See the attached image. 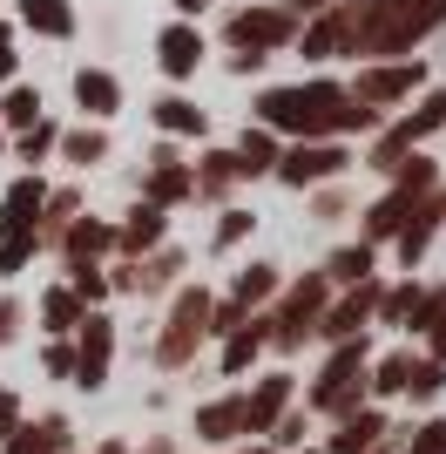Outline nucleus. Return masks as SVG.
<instances>
[{
    "mask_svg": "<svg viewBox=\"0 0 446 454\" xmlns=\"http://www.w3.org/2000/svg\"><path fill=\"white\" fill-rule=\"evenodd\" d=\"M332 305V285H325V271H297V278L278 285V299L264 305V353L271 360H297L304 346H311L318 333V312Z\"/></svg>",
    "mask_w": 446,
    "mask_h": 454,
    "instance_id": "20e7f679",
    "label": "nucleus"
},
{
    "mask_svg": "<svg viewBox=\"0 0 446 454\" xmlns=\"http://www.w3.org/2000/svg\"><path fill=\"white\" fill-rule=\"evenodd\" d=\"M81 312H88V305H81V299L68 292V278H55V285H48V292H41L35 305H27V319L41 325V340H68L74 325H81Z\"/></svg>",
    "mask_w": 446,
    "mask_h": 454,
    "instance_id": "cd10ccee",
    "label": "nucleus"
},
{
    "mask_svg": "<svg viewBox=\"0 0 446 454\" xmlns=\"http://www.w3.org/2000/svg\"><path fill=\"white\" fill-rule=\"evenodd\" d=\"M27 340V299L20 292H0V353Z\"/></svg>",
    "mask_w": 446,
    "mask_h": 454,
    "instance_id": "c03bdc74",
    "label": "nucleus"
},
{
    "mask_svg": "<svg viewBox=\"0 0 446 454\" xmlns=\"http://www.w3.org/2000/svg\"><path fill=\"white\" fill-rule=\"evenodd\" d=\"M345 109H352V89L332 68H311L304 82H271L250 102V122H264L284 143H345Z\"/></svg>",
    "mask_w": 446,
    "mask_h": 454,
    "instance_id": "f257e3e1",
    "label": "nucleus"
},
{
    "mask_svg": "<svg viewBox=\"0 0 446 454\" xmlns=\"http://www.w3.org/2000/svg\"><path fill=\"white\" fill-rule=\"evenodd\" d=\"M304 217H311V224H345V217H358V197L345 190V176H338V184H318V190H304Z\"/></svg>",
    "mask_w": 446,
    "mask_h": 454,
    "instance_id": "58836bf2",
    "label": "nucleus"
},
{
    "mask_svg": "<svg viewBox=\"0 0 446 454\" xmlns=\"http://www.w3.org/2000/svg\"><path fill=\"white\" fill-rule=\"evenodd\" d=\"M135 265V285H129V299H169L176 285H183V271H189V251L169 238V245H156V251H142V258H129Z\"/></svg>",
    "mask_w": 446,
    "mask_h": 454,
    "instance_id": "4be33fe9",
    "label": "nucleus"
},
{
    "mask_svg": "<svg viewBox=\"0 0 446 454\" xmlns=\"http://www.w3.org/2000/svg\"><path fill=\"white\" fill-rule=\"evenodd\" d=\"M372 333H358V340H338V346H325V360L311 366V380L297 387V400H304V414L311 420H345V414H358L365 407V366H372Z\"/></svg>",
    "mask_w": 446,
    "mask_h": 454,
    "instance_id": "7ed1b4c3",
    "label": "nucleus"
},
{
    "mask_svg": "<svg viewBox=\"0 0 446 454\" xmlns=\"http://www.w3.org/2000/svg\"><path fill=\"white\" fill-rule=\"evenodd\" d=\"M427 82H433V61L427 55H392V61H352L345 89H352L358 102H372L379 115H399Z\"/></svg>",
    "mask_w": 446,
    "mask_h": 454,
    "instance_id": "423d86ee",
    "label": "nucleus"
},
{
    "mask_svg": "<svg viewBox=\"0 0 446 454\" xmlns=\"http://www.w3.org/2000/svg\"><path fill=\"white\" fill-rule=\"evenodd\" d=\"M250 238H258V210L250 204H223L217 224H210V251H217V258H237Z\"/></svg>",
    "mask_w": 446,
    "mask_h": 454,
    "instance_id": "f704fd0d",
    "label": "nucleus"
},
{
    "mask_svg": "<svg viewBox=\"0 0 446 454\" xmlns=\"http://www.w3.org/2000/svg\"><path fill=\"white\" fill-rule=\"evenodd\" d=\"M379 258H386L379 245H365V238H345V245H332V251H325V265H318V271H325V285L338 292V285L379 278Z\"/></svg>",
    "mask_w": 446,
    "mask_h": 454,
    "instance_id": "c756f323",
    "label": "nucleus"
},
{
    "mask_svg": "<svg viewBox=\"0 0 446 454\" xmlns=\"http://www.w3.org/2000/svg\"><path fill=\"white\" fill-rule=\"evenodd\" d=\"M189 441L196 448H230V441H243V387H230V394L217 400H196V414H189Z\"/></svg>",
    "mask_w": 446,
    "mask_h": 454,
    "instance_id": "dca6fc26",
    "label": "nucleus"
},
{
    "mask_svg": "<svg viewBox=\"0 0 446 454\" xmlns=\"http://www.w3.org/2000/svg\"><path fill=\"white\" fill-rule=\"evenodd\" d=\"M68 95H74V115H81V122H115L122 102H129L122 82H115V68H95V61H81L68 75Z\"/></svg>",
    "mask_w": 446,
    "mask_h": 454,
    "instance_id": "2eb2a0df",
    "label": "nucleus"
},
{
    "mask_svg": "<svg viewBox=\"0 0 446 454\" xmlns=\"http://www.w3.org/2000/svg\"><path fill=\"white\" fill-rule=\"evenodd\" d=\"M61 278H68V292L81 305H109V271H102V265H68Z\"/></svg>",
    "mask_w": 446,
    "mask_h": 454,
    "instance_id": "79ce46f5",
    "label": "nucleus"
},
{
    "mask_svg": "<svg viewBox=\"0 0 446 454\" xmlns=\"http://www.w3.org/2000/svg\"><path fill=\"white\" fill-rule=\"evenodd\" d=\"M264 360H271V353H264V312H250L237 333H223V340H217V360H210V366H217L230 387H243Z\"/></svg>",
    "mask_w": 446,
    "mask_h": 454,
    "instance_id": "a211bd4d",
    "label": "nucleus"
},
{
    "mask_svg": "<svg viewBox=\"0 0 446 454\" xmlns=\"http://www.w3.org/2000/svg\"><path fill=\"white\" fill-rule=\"evenodd\" d=\"M189 184H196V204H204V210L237 204V197H243V176H237L230 143H196V150H189Z\"/></svg>",
    "mask_w": 446,
    "mask_h": 454,
    "instance_id": "4468645a",
    "label": "nucleus"
},
{
    "mask_svg": "<svg viewBox=\"0 0 446 454\" xmlns=\"http://www.w3.org/2000/svg\"><path fill=\"white\" fill-rule=\"evenodd\" d=\"M372 454H399V441H392V434H386V441H379V448H372Z\"/></svg>",
    "mask_w": 446,
    "mask_h": 454,
    "instance_id": "bf43d9fd",
    "label": "nucleus"
},
{
    "mask_svg": "<svg viewBox=\"0 0 446 454\" xmlns=\"http://www.w3.org/2000/svg\"><path fill=\"white\" fill-rule=\"evenodd\" d=\"M41 373L68 387V373H74V346H68V340H41Z\"/></svg>",
    "mask_w": 446,
    "mask_h": 454,
    "instance_id": "de8ad7c7",
    "label": "nucleus"
},
{
    "mask_svg": "<svg viewBox=\"0 0 446 454\" xmlns=\"http://www.w3.org/2000/svg\"><path fill=\"white\" fill-rule=\"evenodd\" d=\"M20 420H27V400H20V387H0V441L14 434Z\"/></svg>",
    "mask_w": 446,
    "mask_h": 454,
    "instance_id": "8fccbe9b",
    "label": "nucleus"
},
{
    "mask_svg": "<svg viewBox=\"0 0 446 454\" xmlns=\"http://www.w3.org/2000/svg\"><path fill=\"white\" fill-rule=\"evenodd\" d=\"M156 245H169V210L129 197V210L115 217V258H142V251H156Z\"/></svg>",
    "mask_w": 446,
    "mask_h": 454,
    "instance_id": "5701e85b",
    "label": "nucleus"
},
{
    "mask_svg": "<svg viewBox=\"0 0 446 454\" xmlns=\"http://www.w3.org/2000/svg\"><path fill=\"white\" fill-rule=\"evenodd\" d=\"M440 238H446V184L427 190V197L399 217V231L386 238V251H392V265H399V271H419V265H427V251L440 245Z\"/></svg>",
    "mask_w": 446,
    "mask_h": 454,
    "instance_id": "9d476101",
    "label": "nucleus"
},
{
    "mask_svg": "<svg viewBox=\"0 0 446 454\" xmlns=\"http://www.w3.org/2000/svg\"><path fill=\"white\" fill-rule=\"evenodd\" d=\"M352 163H358V150L352 143H284L278 150V184L284 190H318V184H338V176H352Z\"/></svg>",
    "mask_w": 446,
    "mask_h": 454,
    "instance_id": "6e6552de",
    "label": "nucleus"
},
{
    "mask_svg": "<svg viewBox=\"0 0 446 454\" xmlns=\"http://www.w3.org/2000/svg\"><path fill=\"white\" fill-rule=\"evenodd\" d=\"M7 82H20V27L0 14V89H7Z\"/></svg>",
    "mask_w": 446,
    "mask_h": 454,
    "instance_id": "49530a36",
    "label": "nucleus"
},
{
    "mask_svg": "<svg viewBox=\"0 0 446 454\" xmlns=\"http://www.w3.org/2000/svg\"><path fill=\"white\" fill-rule=\"evenodd\" d=\"M0 163H7V122H0Z\"/></svg>",
    "mask_w": 446,
    "mask_h": 454,
    "instance_id": "052dcab7",
    "label": "nucleus"
},
{
    "mask_svg": "<svg viewBox=\"0 0 446 454\" xmlns=\"http://www.w3.org/2000/svg\"><path fill=\"white\" fill-rule=\"evenodd\" d=\"M149 122H156V136H176V143H210V109L196 102V95H183V89H169V95H156L149 102Z\"/></svg>",
    "mask_w": 446,
    "mask_h": 454,
    "instance_id": "6ab92c4d",
    "label": "nucleus"
},
{
    "mask_svg": "<svg viewBox=\"0 0 446 454\" xmlns=\"http://www.w3.org/2000/svg\"><path fill=\"white\" fill-rule=\"evenodd\" d=\"M88 454H135V441H122V434H109V441H95Z\"/></svg>",
    "mask_w": 446,
    "mask_h": 454,
    "instance_id": "13d9d810",
    "label": "nucleus"
},
{
    "mask_svg": "<svg viewBox=\"0 0 446 454\" xmlns=\"http://www.w3.org/2000/svg\"><path fill=\"white\" fill-rule=\"evenodd\" d=\"M210 285H176L163 299V325H156V346H149V366L156 373H189L196 353L210 346Z\"/></svg>",
    "mask_w": 446,
    "mask_h": 454,
    "instance_id": "39448f33",
    "label": "nucleus"
},
{
    "mask_svg": "<svg viewBox=\"0 0 446 454\" xmlns=\"http://www.w3.org/2000/svg\"><path fill=\"white\" fill-rule=\"evenodd\" d=\"M210 7H217V0H169V14H176V20H204Z\"/></svg>",
    "mask_w": 446,
    "mask_h": 454,
    "instance_id": "5fc2aeb1",
    "label": "nucleus"
},
{
    "mask_svg": "<svg viewBox=\"0 0 446 454\" xmlns=\"http://www.w3.org/2000/svg\"><path fill=\"white\" fill-rule=\"evenodd\" d=\"M189 156V143H176V136H156V143H149V156H142V170L149 163H183Z\"/></svg>",
    "mask_w": 446,
    "mask_h": 454,
    "instance_id": "3c124183",
    "label": "nucleus"
},
{
    "mask_svg": "<svg viewBox=\"0 0 446 454\" xmlns=\"http://www.w3.org/2000/svg\"><path fill=\"white\" fill-rule=\"evenodd\" d=\"M88 210V197H81V184H48V197H41V217H35V231H41V251H55L61 245V231L74 224Z\"/></svg>",
    "mask_w": 446,
    "mask_h": 454,
    "instance_id": "7c9ffc66",
    "label": "nucleus"
},
{
    "mask_svg": "<svg viewBox=\"0 0 446 454\" xmlns=\"http://www.w3.org/2000/svg\"><path fill=\"white\" fill-rule=\"evenodd\" d=\"M41 197H48V176H41V170H14L7 190H0V224H35Z\"/></svg>",
    "mask_w": 446,
    "mask_h": 454,
    "instance_id": "72a5a7b5",
    "label": "nucleus"
},
{
    "mask_svg": "<svg viewBox=\"0 0 446 454\" xmlns=\"http://www.w3.org/2000/svg\"><path fill=\"white\" fill-rule=\"evenodd\" d=\"M35 258H41V231L35 224H0V278L14 285Z\"/></svg>",
    "mask_w": 446,
    "mask_h": 454,
    "instance_id": "4c0bfd02",
    "label": "nucleus"
},
{
    "mask_svg": "<svg viewBox=\"0 0 446 454\" xmlns=\"http://www.w3.org/2000/svg\"><path fill=\"white\" fill-rule=\"evenodd\" d=\"M284 14H297V20H311V14H325V7H338V0H278Z\"/></svg>",
    "mask_w": 446,
    "mask_h": 454,
    "instance_id": "864d4df0",
    "label": "nucleus"
},
{
    "mask_svg": "<svg viewBox=\"0 0 446 454\" xmlns=\"http://www.w3.org/2000/svg\"><path fill=\"white\" fill-rule=\"evenodd\" d=\"M55 258H61V271H68V265H109V258H115V217H95V210H81V217L61 231Z\"/></svg>",
    "mask_w": 446,
    "mask_h": 454,
    "instance_id": "f3484780",
    "label": "nucleus"
},
{
    "mask_svg": "<svg viewBox=\"0 0 446 454\" xmlns=\"http://www.w3.org/2000/svg\"><path fill=\"white\" fill-rule=\"evenodd\" d=\"M243 319H250V312H243V305L230 299V292H217V299H210V346H217L223 333H237Z\"/></svg>",
    "mask_w": 446,
    "mask_h": 454,
    "instance_id": "a18cd8bd",
    "label": "nucleus"
},
{
    "mask_svg": "<svg viewBox=\"0 0 446 454\" xmlns=\"http://www.w3.org/2000/svg\"><path fill=\"white\" fill-rule=\"evenodd\" d=\"M217 454H278L271 441H230V448H217Z\"/></svg>",
    "mask_w": 446,
    "mask_h": 454,
    "instance_id": "4d7b16f0",
    "label": "nucleus"
},
{
    "mask_svg": "<svg viewBox=\"0 0 446 454\" xmlns=\"http://www.w3.org/2000/svg\"><path fill=\"white\" fill-rule=\"evenodd\" d=\"M20 27V35H35V41H74L81 35V7L74 0H14V14H7Z\"/></svg>",
    "mask_w": 446,
    "mask_h": 454,
    "instance_id": "412c9836",
    "label": "nucleus"
},
{
    "mask_svg": "<svg viewBox=\"0 0 446 454\" xmlns=\"http://www.w3.org/2000/svg\"><path fill=\"white\" fill-rule=\"evenodd\" d=\"M55 143H61V122L55 115H35L27 129L7 136V156H14V170H48V163H55Z\"/></svg>",
    "mask_w": 446,
    "mask_h": 454,
    "instance_id": "2f4dec72",
    "label": "nucleus"
},
{
    "mask_svg": "<svg viewBox=\"0 0 446 454\" xmlns=\"http://www.w3.org/2000/svg\"><path fill=\"white\" fill-rule=\"evenodd\" d=\"M446 400V366L440 360H412V373H406V394H399V407H412V414H427V407H440Z\"/></svg>",
    "mask_w": 446,
    "mask_h": 454,
    "instance_id": "e433bc0d",
    "label": "nucleus"
},
{
    "mask_svg": "<svg viewBox=\"0 0 446 454\" xmlns=\"http://www.w3.org/2000/svg\"><path fill=\"white\" fill-rule=\"evenodd\" d=\"M217 41L223 48H258V55H291L297 14H284L278 0H243L217 20Z\"/></svg>",
    "mask_w": 446,
    "mask_h": 454,
    "instance_id": "0eeeda50",
    "label": "nucleus"
},
{
    "mask_svg": "<svg viewBox=\"0 0 446 454\" xmlns=\"http://www.w3.org/2000/svg\"><path fill=\"white\" fill-rule=\"evenodd\" d=\"M74 420L68 414H27L14 434L0 441V454H74Z\"/></svg>",
    "mask_w": 446,
    "mask_h": 454,
    "instance_id": "b1692460",
    "label": "nucleus"
},
{
    "mask_svg": "<svg viewBox=\"0 0 446 454\" xmlns=\"http://www.w3.org/2000/svg\"><path fill=\"white\" fill-rule=\"evenodd\" d=\"M55 156L61 163H68V170H102V163H109L115 156V136H109V122H81V115H74V122H61V143H55Z\"/></svg>",
    "mask_w": 446,
    "mask_h": 454,
    "instance_id": "393cba45",
    "label": "nucleus"
},
{
    "mask_svg": "<svg viewBox=\"0 0 446 454\" xmlns=\"http://www.w3.org/2000/svg\"><path fill=\"white\" fill-rule=\"evenodd\" d=\"M135 454H183V441H176V434H149Z\"/></svg>",
    "mask_w": 446,
    "mask_h": 454,
    "instance_id": "6e6d98bb",
    "label": "nucleus"
},
{
    "mask_svg": "<svg viewBox=\"0 0 446 454\" xmlns=\"http://www.w3.org/2000/svg\"><path fill=\"white\" fill-rule=\"evenodd\" d=\"M278 285H284V271H278V265L250 258V265H237V271H230V285H223V292H230V299H237L243 312H264V305L278 299Z\"/></svg>",
    "mask_w": 446,
    "mask_h": 454,
    "instance_id": "473e14b6",
    "label": "nucleus"
},
{
    "mask_svg": "<svg viewBox=\"0 0 446 454\" xmlns=\"http://www.w3.org/2000/svg\"><path fill=\"white\" fill-rule=\"evenodd\" d=\"M412 360H419V346H412V340H406V346H386V353H372V366H365V394H372V407H399Z\"/></svg>",
    "mask_w": 446,
    "mask_h": 454,
    "instance_id": "bb28decb",
    "label": "nucleus"
},
{
    "mask_svg": "<svg viewBox=\"0 0 446 454\" xmlns=\"http://www.w3.org/2000/svg\"><path fill=\"white\" fill-rule=\"evenodd\" d=\"M419 353H427V360H440V366H446V312H440V319L427 325V333H419Z\"/></svg>",
    "mask_w": 446,
    "mask_h": 454,
    "instance_id": "603ef678",
    "label": "nucleus"
},
{
    "mask_svg": "<svg viewBox=\"0 0 446 454\" xmlns=\"http://www.w3.org/2000/svg\"><path fill=\"white\" fill-rule=\"evenodd\" d=\"M35 115H48V102H41L35 82H7V89H0V122H7V136L27 129Z\"/></svg>",
    "mask_w": 446,
    "mask_h": 454,
    "instance_id": "ea45409f",
    "label": "nucleus"
},
{
    "mask_svg": "<svg viewBox=\"0 0 446 454\" xmlns=\"http://www.w3.org/2000/svg\"><path fill=\"white\" fill-rule=\"evenodd\" d=\"M392 434V407H358V414H345V420H332V434L318 441V454H372L379 441Z\"/></svg>",
    "mask_w": 446,
    "mask_h": 454,
    "instance_id": "aec40b11",
    "label": "nucleus"
},
{
    "mask_svg": "<svg viewBox=\"0 0 446 454\" xmlns=\"http://www.w3.org/2000/svg\"><path fill=\"white\" fill-rule=\"evenodd\" d=\"M399 454H433V448H399Z\"/></svg>",
    "mask_w": 446,
    "mask_h": 454,
    "instance_id": "e2e57ef3",
    "label": "nucleus"
},
{
    "mask_svg": "<svg viewBox=\"0 0 446 454\" xmlns=\"http://www.w3.org/2000/svg\"><path fill=\"white\" fill-rule=\"evenodd\" d=\"M291 454H318V441H304V448H291Z\"/></svg>",
    "mask_w": 446,
    "mask_h": 454,
    "instance_id": "680f3d73",
    "label": "nucleus"
},
{
    "mask_svg": "<svg viewBox=\"0 0 446 454\" xmlns=\"http://www.w3.org/2000/svg\"><path fill=\"white\" fill-rule=\"evenodd\" d=\"M68 346H74V373H68V387H81V394H102V387H109V373H115V319L102 312V305H88V312H81V325L68 333Z\"/></svg>",
    "mask_w": 446,
    "mask_h": 454,
    "instance_id": "1a4fd4ad",
    "label": "nucleus"
},
{
    "mask_svg": "<svg viewBox=\"0 0 446 454\" xmlns=\"http://www.w3.org/2000/svg\"><path fill=\"white\" fill-rule=\"evenodd\" d=\"M284 407H297V373L291 366H258L243 380V441H264Z\"/></svg>",
    "mask_w": 446,
    "mask_h": 454,
    "instance_id": "ddd939ff",
    "label": "nucleus"
},
{
    "mask_svg": "<svg viewBox=\"0 0 446 454\" xmlns=\"http://www.w3.org/2000/svg\"><path fill=\"white\" fill-rule=\"evenodd\" d=\"M311 427H318V420L304 414V400H297V407H284V414H278V427H271L264 441H271L278 454H291V448H304V441H311Z\"/></svg>",
    "mask_w": 446,
    "mask_h": 454,
    "instance_id": "a19ab883",
    "label": "nucleus"
},
{
    "mask_svg": "<svg viewBox=\"0 0 446 454\" xmlns=\"http://www.w3.org/2000/svg\"><path fill=\"white\" fill-rule=\"evenodd\" d=\"M440 312H446V278H440V285H427V299H419V305L406 312V325H399V333H406V340L419 346V333H427V325L440 319Z\"/></svg>",
    "mask_w": 446,
    "mask_h": 454,
    "instance_id": "37998d69",
    "label": "nucleus"
},
{
    "mask_svg": "<svg viewBox=\"0 0 446 454\" xmlns=\"http://www.w3.org/2000/svg\"><path fill=\"white\" fill-rule=\"evenodd\" d=\"M135 197H142V204H156V210H169V217H176V210H189V204H196L189 156H183V163H149V170L135 176Z\"/></svg>",
    "mask_w": 446,
    "mask_h": 454,
    "instance_id": "a878e982",
    "label": "nucleus"
},
{
    "mask_svg": "<svg viewBox=\"0 0 446 454\" xmlns=\"http://www.w3.org/2000/svg\"><path fill=\"white\" fill-rule=\"evenodd\" d=\"M278 150H284V136H271L264 122H243L237 143H230V156H237V176H243V184H264V176L278 170Z\"/></svg>",
    "mask_w": 446,
    "mask_h": 454,
    "instance_id": "c85d7f7f",
    "label": "nucleus"
},
{
    "mask_svg": "<svg viewBox=\"0 0 446 454\" xmlns=\"http://www.w3.org/2000/svg\"><path fill=\"white\" fill-rule=\"evenodd\" d=\"M379 299H386V278L338 285V292H332V305L318 312V333H311V340L338 346V340H358V333H372V319H379Z\"/></svg>",
    "mask_w": 446,
    "mask_h": 454,
    "instance_id": "f8f14e48",
    "label": "nucleus"
},
{
    "mask_svg": "<svg viewBox=\"0 0 446 454\" xmlns=\"http://www.w3.org/2000/svg\"><path fill=\"white\" fill-rule=\"evenodd\" d=\"M271 61H278V55H258V48H223V68H230V75H237V82L264 75V68H271Z\"/></svg>",
    "mask_w": 446,
    "mask_h": 454,
    "instance_id": "09e8293b",
    "label": "nucleus"
},
{
    "mask_svg": "<svg viewBox=\"0 0 446 454\" xmlns=\"http://www.w3.org/2000/svg\"><path fill=\"white\" fill-rule=\"evenodd\" d=\"M156 75L169 82V89H183V82L204 75V61H210V35H204V20H176L169 14L163 27H156Z\"/></svg>",
    "mask_w": 446,
    "mask_h": 454,
    "instance_id": "9b49d317",
    "label": "nucleus"
},
{
    "mask_svg": "<svg viewBox=\"0 0 446 454\" xmlns=\"http://www.w3.org/2000/svg\"><path fill=\"white\" fill-rule=\"evenodd\" d=\"M419 299H427V278H419V271H399V278H386V299H379V319H372V325L399 333V325H406V312H412Z\"/></svg>",
    "mask_w": 446,
    "mask_h": 454,
    "instance_id": "c9c22d12",
    "label": "nucleus"
},
{
    "mask_svg": "<svg viewBox=\"0 0 446 454\" xmlns=\"http://www.w3.org/2000/svg\"><path fill=\"white\" fill-rule=\"evenodd\" d=\"M338 14H345V68L427 55V41L446 35V0H338Z\"/></svg>",
    "mask_w": 446,
    "mask_h": 454,
    "instance_id": "f03ea898",
    "label": "nucleus"
}]
</instances>
